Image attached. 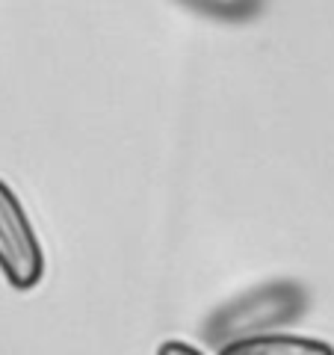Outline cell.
Returning a JSON list of instances; mask_svg holds the SVG:
<instances>
[{"instance_id": "obj_1", "label": "cell", "mask_w": 334, "mask_h": 355, "mask_svg": "<svg viewBox=\"0 0 334 355\" xmlns=\"http://www.w3.org/2000/svg\"><path fill=\"white\" fill-rule=\"evenodd\" d=\"M308 311V293L296 282H272L254 287L246 296L234 299L216 314H210L204 326V338L213 343H231L243 338L272 335V331L293 326Z\"/></svg>"}, {"instance_id": "obj_2", "label": "cell", "mask_w": 334, "mask_h": 355, "mask_svg": "<svg viewBox=\"0 0 334 355\" xmlns=\"http://www.w3.org/2000/svg\"><path fill=\"white\" fill-rule=\"evenodd\" d=\"M0 272L15 291H33L44 275V254L27 210L0 181Z\"/></svg>"}, {"instance_id": "obj_3", "label": "cell", "mask_w": 334, "mask_h": 355, "mask_svg": "<svg viewBox=\"0 0 334 355\" xmlns=\"http://www.w3.org/2000/svg\"><path fill=\"white\" fill-rule=\"evenodd\" d=\"M219 355H334V347L326 340L314 338H299V335H258V338H243L222 343Z\"/></svg>"}, {"instance_id": "obj_4", "label": "cell", "mask_w": 334, "mask_h": 355, "mask_svg": "<svg viewBox=\"0 0 334 355\" xmlns=\"http://www.w3.org/2000/svg\"><path fill=\"white\" fill-rule=\"evenodd\" d=\"M198 15L228 21V24H243L263 12V0H181Z\"/></svg>"}, {"instance_id": "obj_5", "label": "cell", "mask_w": 334, "mask_h": 355, "mask_svg": "<svg viewBox=\"0 0 334 355\" xmlns=\"http://www.w3.org/2000/svg\"><path fill=\"white\" fill-rule=\"evenodd\" d=\"M157 355H204V352L195 349L193 343H184V340H166V343H160Z\"/></svg>"}]
</instances>
